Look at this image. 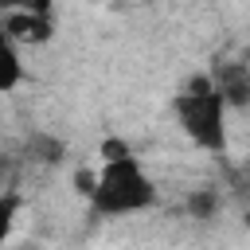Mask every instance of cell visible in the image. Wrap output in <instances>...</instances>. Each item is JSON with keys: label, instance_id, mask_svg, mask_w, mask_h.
Wrapping results in <instances>:
<instances>
[{"label": "cell", "instance_id": "1", "mask_svg": "<svg viewBox=\"0 0 250 250\" xmlns=\"http://www.w3.org/2000/svg\"><path fill=\"white\" fill-rule=\"evenodd\" d=\"M90 211L102 219H121V215H141L156 207V184L145 172V164L133 156L129 145L109 141L102 152V168L86 188Z\"/></svg>", "mask_w": 250, "mask_h": 250}, {"label": "cell", "instance_id": "2", "mask_svg": "<svg viewBox=\"0 0 250 250\" xmlns=\"http://www.w3.org/2000/svg\"><path fill=\"white\" fill-rule=\"evenodd\" d=\"M172 113H176V125L180 133L203 148V152H215L223 156L227 145H230V133H227V117H230V102L223 94V86L215 82L211 70L203 74H191L180 94L172 98Z\"/></svg>", "mask_w": 250, "mask_h": 250}, {"label": "cell", "instance_id": "3", "mask_svg": "<svg viewBox=\"0 0 250 250\" xmlns=\"http://www.w3.org/2000/svg\"><path fill=\"white\" fill-rule=\"evenodd\" d=\"M0 31H4V39L20 43V47H43L55 35V16L51 12H4Z\"/></svg>", "mask_w": 250, "mask_h": 250}, {"label": "cell", "instance_id": "4", "mask_svg": "<svg viewBox=\"0 0 250 250\" xmlns=\"http://www.w3.org/2000/svg\"><path fill=\"white\" fill-rule=\"evenodd\" d=\"M215 82L223 86L230 109H250V59H230V62H215Z\"/></svg>", "mask_w": 250, "mask_h": 250}, {"label": "cell", "instance_id": "5", "mask_svg": "<svg viewBox=\"0 0 250 250\" xmlns=\"http://www.w3.org/2000/svg\"><path fill=\"white\" fill-rule=\"evenodd\" d=\"M20 43H12V39H4V70H0V90L4 94H12L16 86H20V78H23V62H20Z\"/></svg>", "mask_w": 250, "mask_h": 250}, {"label": "cell", "instance_id": "6", "mask_svg": "<svg viewBox=\"0 0 250 250\" xmlns=\"http://www.w3.org/2000/svg\"><path fill=\"white\" fill-rule=\"evenodd\" d=\"M0 12H51L55 16V4L51 0H0Z\"/></svg>", "mask_w": 250, "mask_h": 250}, {"label": "cell", "instance_id": "7", "mask_svg": "<svg viewBox=\"0 0 250 250\" xmlns=\"http://www.w3.org/2000/svg\"><path fill=\"white\" fill-rule=\"evenodd\" d=\"M246 59H250V51H246Z\"/></svg>", "mask_w": 250, "mask_h": 250}]
</instances>
